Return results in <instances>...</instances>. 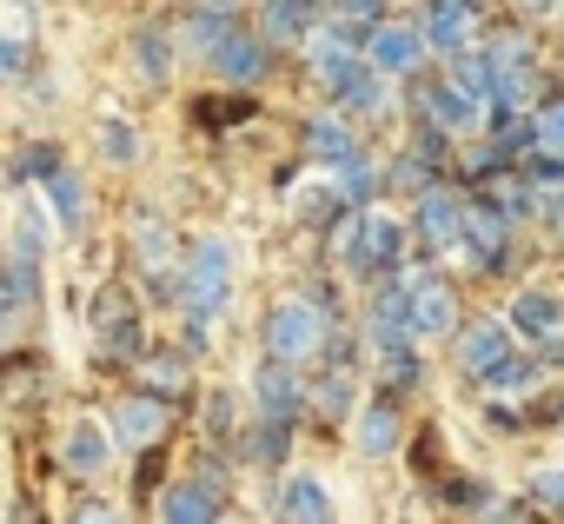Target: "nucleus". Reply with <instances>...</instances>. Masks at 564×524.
<instances>
[{
    "label": "nucleus",
    "instance_id": "4be33fe9",
    "mask_svg": "<svg viewBox=\"0 0 564 524\" xmlns=\"http://www.w3.org/2000/svg\"><path fill=\"white\" fill-rule=\"evenodd\" d=\"M133 379H140V392H147V399L180 405V399H186V352L160 346V352H147V359L133 365Z\"/></svg>",
    "mask_w": 564,
    "mask_h": 524
},
{
    "label": "nucleus",
    "instance_id": "f8f14e48",
    "mask_svg": "<svg viewBox=\"0 0 564 524\" xmlns=\"http://www.w3.org/2000/svg\"><path fill=\"white\" fill-rule=\"evenodd\" d=\"M326 100H333L339 113H372V120H379V113L392 107V87H386V74H379L372 61H352L346 74L326 80Z\"/></svg>",
    "mask_w": 564,
    "mask_h": 524
},
{
    "label": "nucleus",
    "instance_id": "cd10ccee",
    "mask_svg": "<svg viewBox=\"0 0 564 524\" xmlns=\"http://www.w3.org/2000/svg\"><path fill=\"white\" fill-rule=\"evenodd\" d=\"M0 385H8V405H41V392L54 385L47 379V365H41V352H8V359H0Z\"/></svg>",
    "mask_w": 564,
    "mask_h": 524
},
{
    "label": "nucleus",
    "instance_id": "5fc2aeb1",
    "mask_svg": "<svg viewBox=\"0 0 564 524\" xmlns=\"http://www.w3.org/2000/svg\"><path fill=\"white\" fill-rule=\"evenodd\" d=\"M531 418H538V425H564V392H551V399H544Z\"/></svg>",
    "mask_w": 564,
    "mask_h": 524
},
{
    "label": "nucleus",
    "instance_id": "37998d69",
    "mask_svg": "<svg viewBox=\"0 0 564 524\" xmlns=\"http://www.w3.org/2000/svg\"><path fill=\"white\" fill-rule=\"evenodd\" d=\"M100 153H107L113 166H133V160H140V140H133V127H127V120H107V127H100Z\"/></svg>",
    "mask_w": 564,
    "mask_h": 524
},
{
    "label": "nucleus",
    "instance_id": "a878e982",
    "mask_svg": "<svg viewBox=\"0 0 564 524\" xmlns=\"http://www.w3.org/2000/svg\"><path fill=\"white\" fill-rule=\"evenodd\" d=\"M511 326H518L524 339H538V346H544V339H557V332H564V299H551V293H531V286H524V293L511 299Z\"/></svg>",
    "mask_w": 564,
    "mask_h": 524
},
{
    "label": "nucleus",
    "instance_id": "864d4df0",
    "mask_svg": "<svg viewBox=\"0 0 564 524\" xmlns=\"http://www.w3.org/2000/svg\"><path fill=\"white\" fill-rule=\"evenodd\" d=\"M538 365H551V372H564V332H557V339H544V346H538Z\"/></svg>",
    "mask_w": 564,
    "mask_h": 524
},
{
    "label": "nucleus",
    "instance_id": "412c9836",
    "mask_svg": "<svg viewBox=\"0 0 564 524\" xmlns=\"http://www.w3.org/2000/svg\"><path fill=\"white\" fill-rule=\"evenodd\" d=\"M300 146H306V160H319V166H346L352 153H359V140H352V127L339 120V113H319V120H306L300 127Z\"/></svg>",
    "mask_w": 564,
    "mask_h": 524
},
{
    "label": "nucleus",
    "instance_id": "6ab92c4d",
    "mask_svg": "<svg viewBox=\"0 0 564 524\" xmlns=\"http://www.w3.org/2000/svg\"><path fill=\"white\" fill-rule=\"evenodd\" d=\"M313 28H319V14H306V8H293V0H259V41L279 54V47H306L313 41Z\"/></svg>",
    "mask_w": 564,
    "mask_h": 524
},
{
    "label": "nucleus",
    "instance_id": "6e6d98bb",
    "mask_svg": "<svg viewBox=\"0 0 564 524\" xmlns=\"http://www.w3.org/2000/svg\"><path fill=\"white\" fill-rule=\"evenodd\" d=\"M153 484H160V458L147 451V458H140V498H153Z\"/></svg>",
    "mask_w": 564,
    "mask_h": 524
},
{
    "label": "nucleus",
    "instance_id": "9d476101",
    "mask_svg": "<svg viewBox=\"0 0 564 524\" xmlns=\"http://www.w3.org/2000/svg\"><path fill=\"white\" fill-rule=\"evenodd\" d=\"M366 61L379 74H425V41H419L412 21H379L366 34Z\"/></svg>",
    "mask_w": 564,
    "mask_h": 524
},
{
    "label": "nucleus",
    "instance_id": "aec40b11",
    "mask_svg": "<svg viewBox=\"0 0 564 524\" xmlns=\"http://www.w3.org/2000/svg\"><path fill=\"white\" fill-rule=\"evenodd\" d=\"M372 372H379V392H392V399H412V392H425V379H432V365H425L419 346H386V352H372Z\"/></svg>",
    "mask_w": 564,
    "mask_h": 524
},
{
    "label": "nucleus",
    "instance_id": "9b49d317",
    "mask_svg": "<svg viewBox=\"0 0 564 524\" xmlns=\"http://www.w3.org/2000/svg\"><path fill=\"white\" fill-rule=\"evenodd\" d=\"M272 67H279V54H272L252 28H246V34H232V41L206 61V74H213V80H232V87H259Z\"/></svg>",
    "mask_w": 564,
    "mask_h": 524
},
{
    "label": "nucleus",
    "instance_id": "f03ea898",
    "mask_svg": "<svg viewBox=\"0 0 564 524\" xmlns=\"http://www.w3.org/2000/svg\"><path fill=\"white\" fill-rule=\"evenodd\" d=\"M232 306V245L226 239H193L180 252V313L193 326H219Z\"/></svg>",
    "mask_w": 564,
    "mask_h": 524
},
{
    "label": "nucleus",
    "instance_id": "8fccbe9b",
    "mask_svg": "<svg viewBox=\"0 0 564 524\" xmlns=\"http://www.w3.org/2000/svg\"><path fill=\"white\" fill-rule=\"evenodd\" d=\"M74 524H120V511H113L107 498H80V511H74Z\"/></svg>",
    "mask_w": 564,
    "mask_h": 524
},
{
    "label": "nucleus",
    "instance_id": "423d86ee",
    "mask_svg": "<svg viewBox=\"0 0 564 524\" xmlns=\"http://www.w3.org/2000/svg\"><path fill=\"white\" fill-rule=\"evenodd\" d=\"M478 28H485V0H425V14H419V41L438 61L471 54L478 47Z\"/></svg>",
    "mask_w": 564,
    "mask_h": 524
},
{
    "label": "nucleus",
    "instance_id": "052dcab7",
    "mask_svg": "<svg viewBox=\"0 0 564 524\" xmlns=\"http://www.w3.org/2000/svg\"><path fill=\"white\" fill-rule=\"evenodd\" d=\"M186 8H193V0H186Z\"/></svg>",
    "mask_w": 564,
    "mask_h": 524
},
{
    "label": "nucleus",
    "instance_id": "20e7f679",
    "mask_svg": "<svg viewBox=\"0 0 564 524\" xmlns=\"http://www.w3.org/2000/svg\"><path fill=\"white\" fill-rule=\"evenodd\" d=\"M94 339H100V365H113V372H133L147 359V319H140L133 286L107 280L94 293Z\"/></svg>",
    "mask_w": 564,
    "mask_h": 524
},
{
    "label": "nucleus",
    "instance_id": "f3484780",
    "mask_svg": "<svg viewBox=\"0 0 564 524\" xmlns=\"http://www.w3.org/2000/svg\"><path fill=\"white\" fill-rule=\"evenodd\" d=\"M272 517L279 524H333V498H326V484L319 478H279L272 484Z\"/></svg>",
    "mask_w": 564,
    "mask_h": 524
},
{
    "label": "nucleus",
    "instance_id": "4c0bfd02",
    "mask_svg": "<svg viewBox=\"0 0 564 524\" xmlns=\"http://www.w3.org/2000/svg\"><path fill=\"white\" fill-rule=\"evenodd\" d=\"M531 127H538V153L564 160V87H551V94L531 107Z\"/></svg>",
    "mask_w": 564,
    "mask_h": 524
},
{
    "label": "nucleus",
    "instance_id": "a19ab883",
    "mask_svg": "<svg viewBox=\"0 0 564 524\" xmlns=\"http://www.w3.org/2000/svg\"><path fill=\"white\" fill-rule=\"evenodd\" d=\"M252 113H259V100H219V94L193 107V120H199V127H213V133H219V127H232V120H252Z\"/></svg>",
    "mask_w": 564,
    "mask_h": 524
},
{
    "label": "nucleus",
    "instance_id": "2f4dec72",
    "mask_svg": "<svg viewBox=\"0 0 564 524\" xmlns=\"http://www.w3.org/2000/svg\"><path fill=\"white\" fill-rule=\"evenodd\" d=\"M199 432H206V445H226V451H232V438H239V399H232L226 385H213V392L199 399Z\"/></svg>",
    "mask_w": 564,
    "mask_h": 524
},
{
    "label": "nucleus",
    "instance_id": "603ef678",
    "mask_svg": "<svg viewBox=\"0 0 564 524\" xmlns=\"http://www.w3.org/2000/svg\"><path fill=\"white\" fill-rule=\"evenodd\" d=\"M491 524H538V511L531 504H505V511H491Z\"/></svg>",
    "mask_w": 564,
    "mask_h": 524
},
{
    "label": "nucleus",
    "instance_id": "473e14b6",
    "mask_svg": "<svg viewBox=\"0 0 564 524\" xmlns=\"http://www.w3.org/2000/svg\"><path fill=\"white\" fill-rule=\"evenodd\" d=\"M113 432H120V438H133V445H153V438L166 432V405L140 392V399H127V405L113 412Z\"/></svg>",
    "mask_w": 564,
    "mask_h": 524
},
{
    "label": "nucleus",
    "instance_id": "c03bdc74",
    "mask_svg": "<svg viewBox=\"0 0 564 524\" xmlns=\"http://www.w3.org/2000/svg\"><path fill=\"white\" fill-rule=\"evenodd\" d=\"M412 471H419V478H432V484L452 471V465L438 458V432H419V438H412Z\"/></svg>",
    "mask_w": 564,
    "mask_h": 524
},
{
    "label": "nucleus",
    "instance_id": "c9c22d12",
    "mask_svg": "<svg viewBox=\"0 0 564 524\" xmlns=\"http://www.w3.org/2000/svg\"><path fill=\"white\" fill-rule=\"evenodd\" d=\"M232 471H239V458H232L226 445H206V451L193 458V484H199L206 498H219V504H226V491H232Z\"/></svg>",
    "mask_w": 564,
    "mask_h": 524
},
{
    "label": "nucleus",
    "instance_id": "39448f33",
    "mask_svg": "<svg viewBox=\"0 0 564 524\" xmlns=\"http://www.w3.org/2000/svg\"><path fill=\"white\" fill-rule=\"evenodd\" d=\"M319 339H326V319H319L306 299H279V306H265V319H259V359L306 365V359H319Z\"/></svg>",
    "mask_w": 564,
    "mask_h": 524
},
{
    "label": "nucleus",
    "instance_id": "f704fd0d",
    "mask_svg": "<svg viewBox=\"0 0 564 524\" xmlns=\"http://www.w3.org/2000/svg\"><path fill=\"white\" fill-rule=\"evenodd\" d=\"M438 179H445V173H432V166H425V160H412V153H399V160L386 166V193H392V199H425Z\"/></svg>",
    "mask_w": 564,
    "mask_h": 524
},
{
    "label": "nucleus",
    "instance_id": "3c124183",
    "mask_svg": "<svg viewBox=\"0 0 564 524\" xmlns=\"http://www.w3.org/2000/svg\"><path fill=\"white\" fill-rule=\"evenodd\" d=\"M485 425H491V432H518L524 418H518L511 405H498V399H491V405H485Z\"/></svg>",
    "mask_w": 564,
    "mask_h": 524
},
{
    "label": "nucleus",
    "instance_id": "72a5a7b5",
    "mask_svg": "<svg viewBox=\"0 0 564 524\" xmlns=\"http://www.w3.org/2000/svg\"><path fill=\"white\" fill-rule=\"evenodd\" d=\"M41 193L54 199V219H61V232H80V226H87V186H80V173H74V166H67L61 179H47Z\"/></svg>",
    "mask_w": 564,
    "mask_h": 524
},
{
    "label": "nucleus",
    "instance_id": "b1692460",
    "mask_svg": "<svg viewBox=\"0 0 564 524\" xmlns=\"http://www.w3.org/2000/svg\"><path fill=\"white\" fill-rule=\"evenodd\" d=\"M445 80L478 107V113H491V100H498V67L485 61V47H471V54H458V61H445Z\"/></svg>",
    "mask_w": 564,
    "mask_h": 524
},
{
    "label": "nucleus",
    "instance_id": "7c9ffc66",
    "mask_svg": "<svg viewBox=\"0 0 564 524\" xmlns=\"http://www.w3.org/2000/svg\"><path fill=\"white\" fill-rule=\"evenodd\" d=\"M346 212H352V206H346V193H339L333 179H319V186L300 193V226H306V232H333Z\"/></svg>",
    "mask_w": 564,
    "mask_h": 524
},
{
    "label": "nucleus",
    "instance_id": "79ce46f5",
    "mask_svg": "<svg viewBox=\"0 0 564 524\" xmlns=\"http://www.w3.org/2000/svg\"><path fill=\"white\" fill-rule=\"evenodd\" d=\"M538 372H544L538 359H524V352H511V359H505V365H498V372H491L485 385H491V392H524V385H538Z\"/></svg>",
    "mask_w": 564,
    "mask_h": 524
},
{
    "label": "nucleus",
    "instance_id": "e433bc0d",
    "mask_svg": "<svg viewBox=\"0 0 564 524\" xmlns=\"http://www.w3.org/2000/svg\"><path fill=\"white\" fill-rule=\"evenodd\" d=\"M438 504L445 511H491V484L471 478V471H445L438 478Z\"/></svg>",
    "mask_w": 564,
    "mask_h": 524
},
{
    "label": "nucleus",
    "instance_id": "09e8293b",
    "mask_svg": "<svg viewBox=\"0 0 564 524\" xmlns=\"http://www.w3.org/2000/svg\"><path fill=\"white\" fill-rule=\"evenodd\" d=\"M386 8H392V0H339V14H346V21H359V28H379V21H386Z\"/></svg>",
    "mask_w": 564,
    "mask_h": 524
},
{
    "label": "nucleus",
    "instance_id": "ea45409f",
    "mask_svg": "<svg viewBox=\"0 0 564 524\" xmlns=\"http://www.w3.org/2000/svg\"><path fill=\"white\" fill-rule=\"evenodd\" d=\"M14 259H28V266H41L47 259V219H41V206H21V219H14V245H8Z\"/></svg>",
    "mask_w": 564,
    "mask_h": 524
},
{
    "label": "nucleus",
    "instance_id": "dca6fc26",
    "mask_svg": "<svg viewBox=\"0 0 564 524\" xmlns=\"http://www.w3.org/2000/svg\"><path fill=\"white\" fill-rule=\"evenodd\" d=\"M399 405H405V399L372 392V399L352 412V418H359V432H352V438H359V451H366V458H392V451H399V438H405V412H399Z\"/></svg>",
    "mask_w": 564,
    "mask_h": 524
},
{
    "label": "nucleus",
    "instance_id": "7ed1b4c3",
    "mask_svg": "<svg viewBox=\"0 0 564 524\" xmlns=\"http://www.w3.org/2000/svg\"><path fill=\"white\" fill-rule=\"evenodd\" d=\"M458 245L471 252V273H478V280H505V273H518V226L498 212L491 193H465Z\"/></svg>",
    "mask_w": 564,
    "mask_h": 524
},
{
    "label": "nucleus",
    "instance_id": "1a4fd4ad",
    "mask_svg": "<svg viewBox=\"0 0 564 524\" xmlns=\"http://www.w3.org/2000/svg\"><path fill=\"white\" fill-rule=\"evenodd\" d=\"M252 21H246V8L239 0H193L186 8V21H180V47L193 54V61H213L232 34H246Z\"/></svg>",
    "mask_w": 564,
    "mask_h": 524
},
{
    "label": "nucleus",
    "instance_id": "4468645a",
    "mask_svg": "<svg viewBox=\"0 0 564 524\" xmlns=\"http://www.w3.org/2000/svg\"><path fill=\"white\" fill-rule=\"evenodd\" d=\"M293 432H300V425H272V418H252V425L232 438V458L272 478V471H286V465H293Z\"/></svg>",
    "mask_w": 564,
    "mask_h": 524
},
{
    "label": "nucleus",
    "instance_id": "a18cd8bd",
    "mask_svg": "<svg viewBox=\"0 0 564 524\" xmlns=\"http://www.w3.org/2000/svg\"><path fill=\"white\" fill-rule=\"evenodd\" d=\"M28 67H34V47L0 34V80H14V74H28Z\"/></svg>",
    "mask_w": 564,
    "mask_h": 524
},
{
    "label": "nucleus",
    "instance_id": "0eeeda50",
    "mask_svg": "<svg viewBox=\"0 0 564 524\" xmlns=\"http://www.w3.org/2000/svg\"><path fill=\"white\" fill-rule=\"evenodd\" d=\"M252 418H272V425H300L306 418V365H286V359H259L252 365Z\"/></svg>",
    "mask_w": 564,
    "mask_h": 524
},
{
    "label": "nucleus",
    "instance_id": "a211bd4d",
    "mask_svg": "<svg viewBox=\"0 0 564 524\" xmlns=\"http://www.w3.org/2000/svg\"><path fill=\"white\" fill-rule=\"evenodd\" d=\"M306 412L319 418V425H339V418H352L359 412V372H313L306 379Z\"/></svg>",
    "mask_w": 564,
    "mask_h": 524
},
{
    "label": "nucleus",
    "instance_id": "bf43d9fd",
    "mask_svg": "<svg viewBox=\"0 0 564 524\" xmlns=\"http://www.w3.org/2000/svg\"><path fill=\"white\" fill-rule=\"evenodd\" d=\"M226 524H252V517H226Z\"/></svg>",
    "mask_w": 564,
    "mask_h": 524
},
{
    "label": "nucleus",
    "instance_id": "5701e85b",
    "mask_svg": "<svg viewBox=\"0 0 564 524\" xmlns=\"http://www.w3.org/2000/svg\"><path fill=\"white\" fill-rule=\"evenodd\" d=\"M160 524H226V504L206 498L193 478H180V484L160 491Z\"/></svg>",
    "mask_w": 564,
    "mask_h": 524
},
{
    "label": "nucleus",
    "instance_id": "de8ad7c7",
    "mask_svg": "<svg viewBox=\"0 0 564 524\" xmlns=\"http://www.w3.org/2000/svg\"><path fill=\"white\" fill-rule=\"evenodd\" d=\"M538 219L551 226V239H557V252H564V186H557V193H538Z\"/></svg>",
    "mask_w": 564,
    "mask_h": 524
},
{
    "label": "nucleus",
    "instance_id": "393cba45",
    "mask_svg": "<svg viewBox=\"0 0 564 524\" xmlns=\"http://www.w3.org/2000/svg\"><path fill=\"white\" fill-rule=\"evenodd\" d=\"M333 186L346 193V206H352V212H372V199L386 193V166H379V160H372V153L359 146V153H352V160H346V166L333 173Z\"/></svg>",
    "mask_w": 564,
    "mask_h": 524
},
{
    "label": "nucleus",
    "instance_id": "58836bf2",
    "mask_svg": "<svg viewBox=\"0 0 564 524\" xmlns=\"http://www.w3.org/2000/svg\"><path fill=\"white\" fill-rule=\"evenodd\" d=\"M405 153H412V160H425L432 173H445V166H452V133H445V127H432L425 113H412V146H405Z\"/></svg>",
    "mask_w": 564,
    "mask_h": 524
},
{
    "label": "nucleus",
    "instance_id": "f257e3e1",
    "mask_svg": "<svg viewBox=\"0 0 564 524\" xmlns=\"http://www.w3.org/2000/svg\"><path fill=\"white\" fill-rule=\"evenodd\" d=\"M333 266L359 286H379V280L412 266V239L392 212H346L333 226Z\"/></svg>",
    "mask_w": 564,
    "mask_h": 524
},
{
    "label": "nucleus",
    "instance_id": "13d9d810",
    "mask_svg": "<svg viewBox=\"0 0 564 524\" xmlns=\"http://www.w3.org/2000/svg\"><path fill=\"white\" fill-rule=\"evenodd\" d=\"M293 8H306V14H319V8H326V0H293Z\"/></svg>",
    "mask_w": 564,
    "mask_h": 524
},
{
    "label": "nucleus",
    "instance_id": "c85d7f7f",
    "mask_svg": "<svg viewBox=\"0 0 564 524\" xmlns=\"http://www.w3.org/2000/svg\"><path fill=\"white\" fill-rule=\"evenodd\" d=\"M67 173V153L54 146V140H28V146H14V160H8V179L14 186H47V179H61Z\"/></svg>",
    "mask_w": 564,
    "mask_h": 524
},
{
    "label": "nucleus",
    "instance_id": "4d7b16f0",
    "mask_svg": "<svg viewBox=\"0 0 564 524\" xmlns=\"http://www.w3.org/2000/svg\"><path fill=\"white\" fill-rule=\"evenodd\" d=\"M518 14H551V8H564V0H511Z\"/></svg>",
    "mask_w": 564,
    "mask_h": 524
},
{
    "label": "nucleus",
    "instance_id": "6e6552de",
    "mask_svg": "<svg viewBox=\"0 0 564 524\" xmlns=\"http://www.w3.org/2000/svg\"><path fill=\"white\" fill-rule=\"evenodd\" d=\"M405 293H412V339H445V332L465 326L458 319V286L438 266H412Z\"/></svg>",
    "mask_w": 564,
    "mask_h": 524
},
{
    "label": "nucleus",
    "instance_id": "49530a36",
    "mask_svg": "<svg viewBox=\"0 0 564 524\" xmlns=\"http://www.w3.org/2000/svg\"><path fill=\"white\" fill-rule=\"evenodd\" d=\"M531 504L564 511V471H538V478H531Z\"/></svg>",
    "mask_w": 564,
    "mask_h": 524
},
{
    "label": "nucleus",
    "instance_id": "c756f323",
    "mask_svg": "<svg viewBox=\"0 0 564 524\" xmlns=\"http://www.w3.org/2000/svg\"><path fill=\"white\" fill-rule=\"evenodd\" d=\"M133 67H140V80L147 87H166V74H173V28H140L133 34Z\"/></svg>",
    "mask_w": 564,
    "mask_h": 524
},
{
    "label": "nucleus",
    "instance_id": "bb28decb",
    "mask_svg": "<svg viewBox=\"0 0 564 524\" xmlns=\"http://www.w3.org/2000/svg\"><path fill=\"white\" fill-rule=\"evenodd\" d=\"M61 465H67L74 478H100V471H107V432L87 425V418L67 425V432H61Z\"/></svg>",
    "mask_w": 564,
    "mask_h": 524
},
{
    "label": "nucleus",
    "instance_id": "ddd939ff",
    "mask_svg": "<svg viewBox=\"0 0 564 524\" xmlns=\"http://www.w3.org/2000/svg\"><path fill=\"white\" fill-rule=\"evenodd\" d=\"M452 359H458V372H465V379H478V385H485V379L511 359V332H505V319L458 326V352H452Z\"/></svg>",
    "mask_w": 564,
    "mask_h": 524
},
{
    "label": "nucleus",
    "instance_id": "2eb2a0df",
    "mask_svg": "<svg viewBox=\"0 0 564 524\" xmlns=\"http://www.w3.org/2000/svg\"><path fill=\"white\" fill-rule=\"evenodd\" d=\"M133 259H140V273H147V280L180 273V239H173V226H166L147 199L133 206Z\"/></svg>",
    "mask_w": 564,
    "mask_h": 524
}]
</instances>
